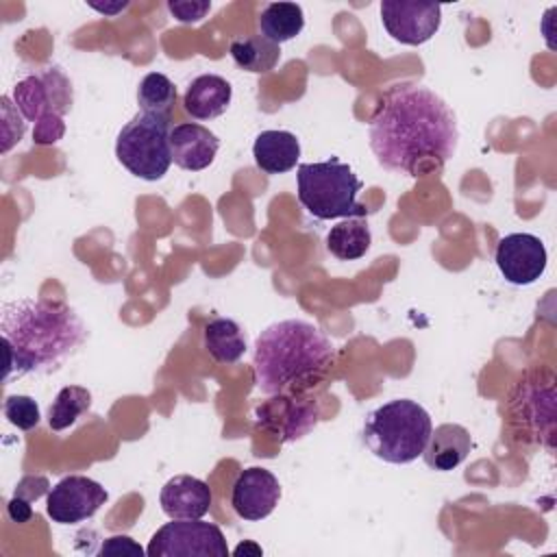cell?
I'll use <instances>...</instances> for the list:
<instances>
[{
	"label": "cell",
	"instance_id": "obj_1",
	"mask_svg": "<svg viewBox=\"0 0 557 557\" xmlns=\"http://www.w3.org/2000/svg\"><path fill=\"white\" fill-rule=\"evenodd\" d=\"M381 168L407 176L440 172L459 141L453 109L424 85L403 83L381 100L368 126Z\"/></svg>",
	"mask_w": 557,
	"mask_h": 557
},
{
	"label": "cell",
	"instance_id": "obj_2",
	"mask_svg": "<svg viewBox=\"0 0 557 557\" xmlns=\"http://www.w3.org/2000/svg\"><path fill=\"white\" fill-rule=\"evenodd\" d=\"M0 335L7 348L4 383L11 376L61 366L87 337L85 322L65 302L17 298L2 307Z\"/></svg>",
	"mask_w": 557,
	"mask_h": 557
},
{
	"label": "cell",
	"instance_id": "obj_3",
	"mask_svg": "<svg viewBox=\"0 0 557 557\" xmlns=\"http://www.w3.org/2000/svg\"><path fill=\"white\" fill-rule=\"evenodd\" d=\"M335 359L333 342L311 322L289 318L265 326L252 352L257 389L276 396L315 383Z\"/></svg>",
	"mask_w": 557,
	"mask_h": 557
},
{
	"label": "cell",
	"instance_id": "obj_4",
	"mask_svg": "<svg viewBox=\"0 0 557 557\" xmlns=\"http://www.w3.org/2000/svg\"><path fill=\"white\" fill-rule=\"evenodd\" d=\"M431 431V416L420 403L394 398L366 416L361 440L374 457L387 463H411L422 457Z\"/></svg>",
	"mask_w": 557,
	"mask_h": 557
},
{
	"label": "cell",
	"instance_id": "obj_5",
	"mask_svg": "<svg viewBox=\"0 0 557 557\" xmlns=\"http://www.w3.org/2000/svg\"><path fill=\"white\" fill-rule=\"evenodd\" d=\"M296 183L300 205L318 220L368 218V209L357 202L363 181L337 157L318 163H300Z\"/></svg>",
	"mask_w": 557,
	"mask_h": 557
},
{
	"label": "cell",
	"instance_id": "obj_6",
	"mask_svg": "<svg viewBox=\"0 0 557 557\" xmlns=\"http://www.w3.org/2000/svg\"><path fill=\"white\" fill-rule=\"evenodd\" d=\"M115 157L137 178H163L172 163L170 115L144 111L133 115L117 133Z\"/></svg>",
	"mask_w": 557,
	"mask_h": 557
},
{
	"label": "cell",
	"instance_id": "obj_7",
	"mask_svg": "<svg viewBox=\"0 0 557 557\" xmlns=\"http://www.w3.org/2000/svg\"><path fill=\"white\" fill-rule=\"evenodd\" d=\"M146 553L150 557H226L228 546L218 524L200 518H172L157 529Z\"/></svg>",
	"mask_w": 557,
	"mask_h": 557
},
{
	"label": "cell",
	"instance_id": "obj_8",
	"mask_svg": "<svg viewBox=\"0 0 557 557\" xmlns=\"http://www.w3.org/2000/svg\"><path fill=\"white\" fill-rule=\"evenodd\" d=\"M15 109L28 122L63 117L72 109V85L59 67L22 78L13 87Z\"/></svg>",
	"mask_w": 557,
	"mask_h": 557
},
{
	"label": "cell",
	"instance_id": "obj_9",
	"mask_svg": "<svg viewBox=\"0 0 557 557\" xmlns=\"http://www.w3.org/2000/svg\"><path fill=\"white\" fill-rule=\"evenodd\" d=\"M107 490L83 474H70L54 483L46 498V513L57 524H76L89 520L104 503Z\"/></svg>",
	"mask_w": 557,
	"mask_h": 557
},
{
	"label": "cell",
	"instance_id": "obj_10",
	"mask_svg": "<svg viewBox=\"0 0 557 557\" xmlns=\"http://www.w3.org/2000/svg\"><path fill=\"white\" fill-rule=\"evenodd\" d=\"M381 22L392 39L405 46H422L440 30L442 7L433 2L385 0L381 2Z\"/></svg>",
	"mask_w": 557,
	"mask_h": 557
},
{
	"label": "cell",
	"instance_id": "obj_11",
	"mask_svg": "<svg viewBox=\"0 0 557 557\" xmlns=\"http://www.w3.org/2000/svg\"><path fill=\"white\" fill-rule=\"evenodd\" d=\"M496 265L511 285H531L546 270V248L537 235L509 233L496 246Z\"/></svg>",
	"mask_w": 557,
	"mask_h": 557
},
{
	"label": "cell",
	"instance_id": "obj_12",
	"mask_svg": "<svg viewBox=\"0 0 557 557\" xmlns=\"http://www.w3.org/2000/svg\"><path fill=\"white\" fill-rule=\"evenodd\" d=\"M257 422L278 442H292L309 433L318 422V405L311 400H296L285 394L265 400L255 411Z\"/></svg>",
	"mask_w": 557,
	"mask_h": 557
},
{
	"label": "cell",
	"instance_id": "obj_13",
	"mask_svg": "<svg viewBox=\"0 0 557 557\" xmlns=\"http://www.w3.org/2000/svg\"><path fill=\"white\" fill-rule=\"evenodd\" d=\"M281 498L278 479L268 468H244L231 490L233 511L244 520L268 518Z\"/></svg>",
	"mask_w": 557,
	"mask_h": 557
},
{
	"label": "cell",
	"instance_id": "obj_14",
	"mask_svg": "<svg viewBox=\"0 0 557 557\" xmlns=\"http://www.w3.org/2000/svg\"><path fill=\"white\" fill-rule=\"evenodd\" d=\"M220 139L207 126L196 122H183L170 128L172 161L189 172L209 168L218 154Z\"/></svg>",
	"mask_w": 557,
	"mask_h": 557
},
{
	"label": "cell",
	"instance_id": "obj_15",
	"mask_svg": "<svg viewBox=\"0 0 557 557\" xmlns=\"http://www.w3.org/2000/svg\"><path fill=\"white\" fill-rule=\"evenodd\" d=\"M159 503L170 518H202L211 509L213 494L202 479L176 474L161 487Z\"/></svg>",
	"mask_w": 557,
	"mask_h": 557
},
{
	"label": "cell",
	"instance_id": "obj_16",
	"mask_svg": "<svg viewBox=\"0 0 557 557\" xmlns=\"http://www.w3.org/2000/svg\"><path fill=\"white\" fill-rule=\"evenodd\" d=\"M472 450V435L466 426L444 422L431 431L426 448L422 453L424 463L437 472H450L466 461Z\"/></svg>",
	"mask_w": 557,
	"mask_h": 557
},
{
	"label": "cell",
	"instance_id": "obj_17",
	"mask_svg": "<svg viewBox=\"0 0 557 557\" xmlns=\"http://www.w3.org/2000/svg\"><path fill=\"white\" fill-rule=\"evenodd\" d=\"M231 83L218 74H202L196 76L185 96H183V109L194 120H213L222 115L231 104Z\"/></svg>",
	"mask_w": 557,
	"mask_h": 557
},
{
	"label": "cell",
	"instance_id": "obj_18",
	"mask_svg": "<svg viewBox=\"0 0 557 557\" xmlns=\"http://www.w3.org/2000/svg\"><path fill=\"white\" fill-rule=\"evenodd\" d=\"M252 157L265 174H283L296 168L300 141L289 131H261L252 144Z\"/></svg>",
	"mask_w": 557,
	"mask_h": 557
},
{
	"label": "cell",
	"instance_id": "obj_19",
	"mask_svg": "<svg viewBox=\"0 0 557 557\" xmlns=\"http://www.w3.org/2000/svg\"><path fill=\"white\" fill-rule=\"evenodd\" d=\"M205 350L218 363H237L246 352V337L239 324L231 318H213L207 322L202 333Z\"/></svg>",
	"mask_w": 557,
	"mask_h": 557
},
{
	"label": "cell",
	"instance_id": "obj_20",
	"mask_svg": "<svg viewBox=\"0 0 557 557\" xmlns=\"http://www.w3.org/2000/svg\"><path fill=\"white\" fill-rule=\"evenodd\" d=\"M257 24L265 39L281 46L283 41L300 35V30L305 28V13L302 7L296 2H270L261 9Z\"/></svg>",
	"mask_w": 557,
	"mask_h": 557
},
{
	"label": "cell",
	"instance_id": "obj_21",
	"mask_svg": "<svg viewBox=\"0 0 557 557\" xmlns=\"http://www.w3.org/2000/svg\"><path fill=\"white\" fill-rule=\"evenodd\" d=\"M370 244H372V233L366 218H344V222L331 226V231L326 233L329 252L342 261H352L363 257Z\"/></svg>",
	"mask_w": 557,
	"mask_h": 557
},
{
	"label": "cell",
	"instance_id": "obj_22",
	"mask_svg": "<svg viewBox=\"0 0 557 557\" xmlns=\"http://www.w3.org/2000/svg\"><path fill=\"white\" fill-rule=\"evenodd\" d=\"M231 57L237 63V67L252 74H265L274 70V65L278 63L281 48L263 35H248L231 44Z\"/></svg>",
	"mask_w": 557,
	"mask_h": 557
},
{
	"label": "cell",
	"instance_id": "obj_23",
	"mask_svg": "<svg viewBox=\"0 0 557 557\" xmlns=\"http://www.w3.org/2000/svg\"><path fill=\"white\" fill-rule=\"evenodd\" d=\"M89 407H91V392L81 385H67L59 389V394L54 396L48 409V426L52 431H65L72 424H76V420L83 413H87Z\"/></svg>",
	"mask_w": 557,
	"mask_h": 557
},
{
	"label": "cell",
	"instance_id": "obj_24",
	"mask_svg": "<svg viewBox=\"0 0 557 557\" xmlns=\"http://www.w3.org/2000/svg\"><path fill=\"white\" fill-rule=\"evenodd\" d=\"M174 100H176V87L165 74L150 72L141 78L137 89V102L144 113L170 115Z\"/></svg>",
	"mask_w": 557,
	"mask_h": 557
},
{
	"label": "cell",
	"instance_id": "obj_25",
	"mask_svg": "<svg viewBox=\"0 0 557 557\" xmlns=\"http://www.w3.org/2000/svg\"><path fill=\"white\" fill-rule=\"evenodd\" d=\"M2 411H4V418L17 426L20 431H30L39 424L41 420V413H39V405L35 398L30 396H24V394H13L4 400L2 405Z\"/></svg>",
	"mask_w": 557,
	"mask_h": 557
},
{
	"label": "cell",
	"instance_id": "obj_26",
	"mask_svg": "<svg viewBox=\"0 0 557 557\" xmlns=\"http://www.w3.org/2000/svg\"><path fill=\"white\" fill-rule=\"evenodd\" d=\"M168 9L181 24H198L209 13L211 2L209 0H170Z\"/></svg>",
	"mask_w": 557,
	"mask_h": 557
},
{
	"label": "cell",
	"instance_id": "obj_27",
	"mask_svg": "<svg viewBox=\"0 0 557 557\" xmlns=\"http://www.w3.org/2000/svg\"><path fill=\"white\" fill-rule=\"evenodd\" d=\"M100 555H133V557H141L144 548L128 535H113L107 537L100 546Z\"/></svg>",
	"mask_w": 557,
	"mask_h": 557
},
{
	"label": "cell",
	"instance_id": "obj_28",
	"mask_svg": "<svg viewBox=\"0 0 557 557\" xmlns=\"http://www.w3.org/2000/svg\"><path fill=\"white\" fill-rule=\"evenodd\" d=\"M46 492H50L48 479H46V476H39V474H28V476H24V479L17 483L13 496H20V498L33 503V500L41 498Z\"/></svg>",
	"mask_w": 557,
	"mask_h": 557
},
{
	"label": "cell",
	"instance_id": "obj_29",
	"mask_svg": "<svg viewBox=\"0 0 557 557\" xmlns=\"http://www.w3.org/2000/svg\"><path fill=\"white\" fill-rule=\"evenodd\" d=\"M7 513H9V518H11L13 522L24 524V522H28V520L33 518V507H30L28 500H24V498H20V496H13V498L7 503Z\"/></svg>",
	"mask_w": 557,
	"mask_h": 557
},
{
	"label": "cell",
	"instance_id": "obj_30",
	"mask_svg": "<svg viewBox=\"0 0 557 557\" xmlns=\"http://www.w3.org/2000/svg\"><path fill=\"white\" fill-rule=\"evenodd\" d=\"M87 4H89L91 9H96L98 13H102V15H107V17H113V15L122 13V11L128 7V0H113V2H94V0H89Z\"/></svg>",
	"mask_w": 557,
	"mask_h": 557
},
{
	"label": "cell",
	"instance_id": "obj_31",
	"mask_svg": "<svg viewBox=\"0 0 557 557\" xmlns=\"http://www.w3.org/2000/svg\"><path fill=\"white\" fill-rule=\"evenodd\" d=\"M263 550H261V546H257L255 542H242L235 550H233V555H261Z\"/></svg>",
	"mask_w": 557,
	"mask_h": 557
}]
</instances>
